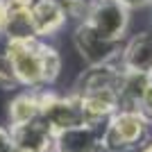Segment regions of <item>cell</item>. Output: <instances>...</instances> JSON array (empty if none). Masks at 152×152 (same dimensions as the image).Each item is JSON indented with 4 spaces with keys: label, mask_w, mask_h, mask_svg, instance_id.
I'll return each mask as SVG.
<instances>
[{
    "label": "cell",
    "mask_w": 152,
    "mask_h": 152,
    "mask_svg": "<svg viewBox=\"0 0 152 152\" xmlns=\"http://www.w3.org/2000/svg\"><path fill=\"white\" fill-rule=\"evenodd\" d=\"M9 132L16 148H25L32 152H52V129L41 118L25 125H14Z\"/></svg>",
    "instance_id": "cell-8"
},
{
    "label": "cell",
    "mask_w": 152,
    "mask_h": 152,
    "mask_svg": "<svg viewBox=\"0 0 152 152\" xmlns=\"http://www.w3.org/2000/svg\"><path fill=\"white\" fill-rule=\"evenodd\" d=\"M30 23L34 37H50L66 23L61 0H32L30 5Z\"/></svg>",
    "instance_id": "cell-7"
},
{
    "label": "cell",
    "mask_w": 152,
    "mask_h": 152,
    "mask_svg": "<svg viewBox=\"0 0 152 152\" xmlns=\"http://www.w3.org/2000/svg\"><path fill=\"white\" fill-rule=\"evenodd\" d=\"M150 75L141 73V70H121V80H118V98H121V107L139 109L148 89H150Z\"/></svg>",
    "instance_id": "cell-10"
},
{
    "label": "cell",
    "mask_w": 152,
    "mask_h": 152,
    "mask_svg": "<svg viewBox=\"0 0 152 152\" xmlns=\"http://www.w3.org/2000/svg\"><path fill=\"white\" fill-rule=\"evenodd\" d=\"M121 68L123 70H141L150 73L152 68V30L141 32L121 50Z\"/></svg>",
    "instance_id": "cell-9"
},
{
    "label": "cell",
    "mask_w": 152,
    "mask_h": 152,
    "mask_svg": "<svg viewBox=\"0 0 152 152\" xmlns=\"http://www.w3.org/2000/svg\"><path fill=\"white\" fill-rule=\"evenodd\" d=\"M41 48L43 41L39 37L30 39H12L9 41V50L7 57L12 61L16 82L23 86H45L43 84V57H41Z\"/></svg>",
    "instance_id": "cell-2"
},
{
    "label": "cell",
    "mask_w": 152,
    "mask_h": 152,
    "mask_svg": "<svg viewBox=\"0 0 152 152\" xmlns=\"http://www.w3.org/2000/svg\"><path fill=\"white\" fill-rule=\"evenodd\" d=\"M14 150V141H12V132L0 127V152H12Z\"/></svg>",
    "instance_id": "cell-14"
},
{
    "label": "cell",
    "mask_w": 152,
    "mask_h": 152,
    "mask_svg": "<svg viewBox=\"0 0 152 152\" xmlns=\"http://www.w3.org/2000/svg\"><path fill=\"white\" fill-rule=\"evenodd\" d=\"M121 2L127 7V9H132V7H143V5H148L150 0H121Z\"/></svg>",
    "instance_id": "cell-17"
},
{
    "label": "cell",
    "mask_w": 152,
    "mask_h": 152,
    "mask_svg": "<svg viewBox=\"0 0 152 152\" xmlns=\"http://www.w3.org/2000/svg\"><path fill=\"white\" fill-rule=\"evenodd\" d=\"M9 5H18V7H30L32 0H7Z\"/></svg>",
    "instance_id": "cell-18"
},
{
    "label": "cell",
    "mask_w": 152,
    "mask_h": 152,
    "mask_svg": "<svg viewBox=\"0 0 152 152\" xmlns=\"http://www.w3.org/2000/svg\"><path fill=\"white\" fill-rule=\"evenodd\" d=\"M41 102V121L52 129V134L59 129H68L75 125H84V114L80 98H59L55 93H39Z\"/></svg>",
    "instance_id": "cell-4"
},
{
    "label": "cell",
    "mask_w": 152,
    "mask_h": 152,
    "mask_svg": "<svg viewBox=\"0 0 152 152\" xmlns=\"http://www.w3.org/2000/svg\"><path fill=\"white\" fill-rule=\"evenodd\" d=\"M41 57H43V84L48 86V84H52L59 77L61 57H59V52L48 43H43V48H41Z\"/></svg>",
    "instance_id": "cell-12"
},
{
    "label": "cell",
    "mask_w": 152,
    "mask_h": 152,
    "mask_svg": "<svg viewBox=\"0 0 152 152\" xmlns=\"http://www.w3.org/2000/svg\"><path fill=\"white\" fill-rule=\"evenodd\" d=\"M12 152H32V150H25V148H16V145H14Z\"/></svg>",
    "instance_id": "cell-19"
},
{
    "label": "cell",
    "mask_w": 152,
    "mask_h": 152,
    "mask_svg": "<svg viewBox=\"0 0 152 152\" xmlns=\"http://www.w3.org/2000/svg\"><path fill=\"white\" fill-rule=\"evenodd\" d=\"M84 23H89L102 39L121 41L129 23V9L121 0H93Z\"/></svg>",
    "instance_id": "cell-3"
},
{
    "label": "cell",
    "mask_w": 152,
    "mask_h": 152,
    "mask_svg": "<svg viewBox=\"0 0 152 152\" xmlns=\"http://www.w3.org/2000/svg\"><path fill=\"white\" fill-rule=\"evenodd\" d=\"M139 109L143 111V116H145L148 121H152V84H150V89H148V93H145V98H143Z\"/></svg>",
    "instance_id": "cell-15"
},
{
    "label": "cell",
    "mask_w": 152,
    "mask_h": 152,
    "mask_svg": "<svg viewBox=\"0 0 152 152\" xmlns=\"http://www.w3.org/2000/svg\"><path fill=\"white\" fill-rule=\"evenodd\" d=\"M39 116H41L39 93H20L9 102V123H12V127L37 121Z\"/></svg>",
    "instance_id": "cell-11"
},
{
    "label": "cell",
    "mask_w": 152,
    "mask_h": 152,
    "mask_svg": "<svg viewBox=\"0 0 152 152\" xmlns=\"http://www.w3.org/2000/svg\"><path fill=\"white\" fill-rule=\"evenodd\" d=\"M141 152H152V141H150V143H148V145L143 148V150H141Z\"/></svg>",
    "instance_id": "cell-20"
},
{
    "label": "cell",
    "mask_w": 152,
    "mask_h": 152,
    "mask_svg": "<svg viewBox=\"0 0 152 152\" xmlns=\"http://www.w3.org/2000/svg\"><path fill=\"white\" fill-rule=\"evenodd\" d=\"M75 48L82 55V59L89 66H100V64H114L121 59V41L102 39L89 23H80L75 30Z\"/></svg>",
    "instance_id": "cell-5"
},
{
    "label": "cell",
    "mask_w": 152,
    "mask_h": 152,
    "mask_svg": "<svg viewBox=\"0 0 152 152\" xmlns=\"http://www.w3.org/2000/svg\"><path fill=\"white\" fill-rule=\"evenodd\" d=\"M102 127L75 125L52 134V152H98Z\"/></svg>",
    "instance_id": "cell-6"
},
{
    "label": "cell",
    "mask_w": 152,
    "mask_h": 152,
    "mask_svg": "<svg viewBox=\"0 0 152 152\" xmlns=\"http://www.w3.org/2000/svg\"><path fill=\"white\" fill-rule=\"evenodd\" d=\"M16 75H14V68H12V61L7 55H0V86L2 89H12L16 86Z\"/></svg>",
    "instance_id": "cell-13"
},
{
    "label": "cell",
    "mask_w": 152,
    "mask_h": 152,
    "mask_svg": "<svg viewBox=\"0 0 152 152\" xmlns=\"http://www.w3.org/2000/svg\"><path fill=\"white\" fill-rule=\"evenodd\" d=\"M148 75H150V82H152V68H150V73H148Z\"/></svg>",
    "instance_id": "cell-21"
},
{
    "label": "cell",
    "mask_w": 152,
    "mask_h": 152,
    "mask_svg": "<svg viewBox=\"0 0 152 152\" xmlns=\"http://www.w3.org/2000/svg\"><path fill=\"white\" fill-rule=\"evenodd\" d=\"M7 16H9V7L5 0H0V30H5L7 25Z\"/></svg>",
    "instance_id": "cell-16"
},
{
    "label": "cell",
    "mask_w": 152,
    "mask_h": 152,
    "mask_svg": "<svg viewBox=\"0 0 152 152\" xmlns=\"http://www.w3.org/2000/svg\"><path fill=\"white\" fill-rule=\"evenodd\" d=\"M148 121L141 109H129L121 107L118 111L111 114V118L107 121V125L102 127L100 136V148H104L107 152H127L134 145H139L145 139L148 132Z\"/></svg>",
    "instance_id": "cell-1"
}]
</instances>
